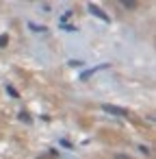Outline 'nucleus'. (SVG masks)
Listing matches in <instances>:
<instances>
[{"instance_id": "obj_10", "label": "nucleus", "mask_w": 156, "mask_h": 159, "mask_svg": "<svg viewBox=\"0 0 156 159\" xmlns=\"http://www.w3.org/2000/svg\"><path fill=\"white\" fill-rule=\"evenodd\" d=\"M70 66L72 68H78V66H82V61H70Z\"/></svg>"}, {"instance_id": "obj_4", "label": "nucleus", "mask_w": 156, "mask_h": 159, "mask_svg": "<svg viewBox=\"0 0 156 159\" xmlns=\"http://www.w3.org/2000/svg\"><path fill=\"white\" fill-rule=\"evenodd\" d=\"M28 29H31V31H37V33H48L46 26H39V24H33V22L28 24Z\"/></svg>"}, {"instance_id": "obj_5", "label": "nucleus", "mask_w": 156, "mask_h": 159, "mask_svg": "<svg viewBox=\"0 0 156 159\" xmlns=\"http://www.w3.org/2000/svg\"><path fill=\"white\" fill-rule=\"evenodd\" d=\"M5 89H7V94H9L11 98H18V96H20V94H18V89H15L13 85H5Z\"/></svg>"}, {"instance_id": "obj_7", "label": "nucleus", "mask_w": 156, "mask_h": 159, "mask_svg": "<svg viewBox=\"0 0 156 159\" xmlns=\"http://www.w3.org/2000/svg\"><path fill=\"white\" fill-rule=\"evenodd\" d=\"M70 18H72V11H65V13H63V16H61V24H63V22H65V20H70Z\"/></svg>"}, {"instance_id": "obj_1", "label": "nucleus", "mask_w": 156, "mask_h": 159, "mask_svg": "<svg viewBox=\"0 0 156 159\" xmlns=\"http://www.w3.org/2000/svg\"><path fill=\"white\" fill-rule=\"evenodd\" d=\"M102 111H106V113H111V116H119V118H126V116H128V111H126L124 107L108 105V102H102Z\"/></svg>"}, {"instance_id": "obj_11", "label": "nucleus", "mask_w": 156, "mask_h": 159, "mask_svg": "<svg viewBox=\"0 0 156 159\" xmlns=\"http://www.w3.org/2000/svg\"><path fill=\"white\" fill-rule=\"evenodd\" d=\"M115 159H130V157H126V155H115Z\"/></svg>"}, {"instance_id": "obj_2", "label": "nucleus", "mask_w": 156, "mask_h": 159, "mask_svg": "<svg viewBox=\"0 0 156 159\" xmlns=\"http://www.w3.org/2000/svg\"><path fill=\"white\" fill-rule=\"evenodd\" d=\"M106 68H111V66H108V63H102V66H93V68H89V70L80 72V81H87L89 76H93L95 72H100V70H106Z\"/></svg>"}, {"instance_id": "obj_6", "label": "nucleus", "mask_w": 156, "mask_h": 159, "mask_svg": "<svg viewBox=\"0 0 156 159\" xmlns=\"http://www.w3.org/2000/svg\"><path fill=\"white\" fill-rule=\"evenodd\" d=\"M20 120H22V122H26V124H31V122H33V120H31V113H26V111H22V113H20Z\"/></svg>"}, {"instance_id": "obj_9", "label": "nucleus", "mask_w": 156, "mask_h": 159, "mask_svg": "<svg viewBox=\"0 0 156 159\" xmlns=\"http://www.w3.org/2000/svg\"><path fill=\"white\" fill-rule=\"evenodd\" d=\"M139 150H141V152H145V155H150V152H152L147 146H139Z\"/></svg>"}, {"instance_id": "obj_8", "label": "nucleus", "mask_w": 156, "mask_h": 159, "mask_svg": "<svg viewBox=\"0 0 156 159\" xmlns=\"http://www.w3.org/2000/svg\"><path fill=\"white\" fill-rule=\"evenodd\" d=\"M7 42H9V37H7V35H0V48L7 46Z\"/></svg>"}, {"instance_id": "obj_3", "label": "nucleus", "mask_w": 156, "mask_h": 159, "mask_svg": "<svg viewBox=\"0 0 156 159\" xmlns=\"http://www.w3.org/2000/svg\"><path fill=\"white\" fill-rule=\"evenodd\" d=\"M89 11H91L95 18H100V20H104V22H111V18H108V16H106V13H104L98 5H93V2H91V5H89Z\"/></svg>"}]
</instances>
